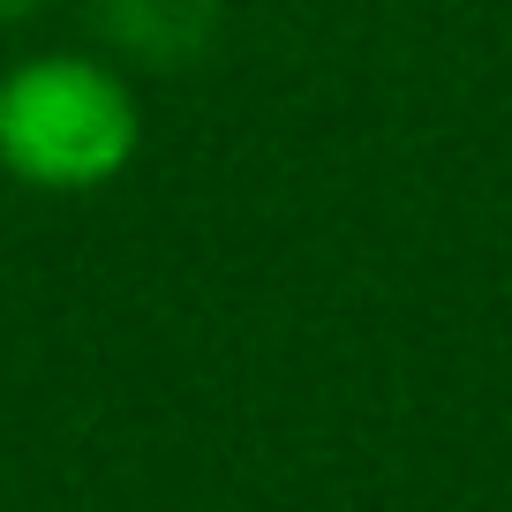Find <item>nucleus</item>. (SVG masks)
<instances>
[{"label":"nucleus","instance_id":"1","mask_svg":"<svg viewBox=\"0 0 512 512\" xmlns=\"http://www.w3.org/2000/svg\"><path fill=\"white\" fill-rule=\"evenodd\" d=\"M144 106L113 53H23L0 68V174L38 196H91L136 166Z\"/></svg>","mask_w":512,"mask_h":512},{"label":"nucleus","instance_id":"2","mask_svg":"<svg viewBox=\"0 0 512 512\" xmlns=\"http://www.w3.org/2000/svg\"><path fill=\"white\" fill-rule=\"evenodd\" d=\"M91 23L121 68H189L219 38V0H91Z\"/></svg>","mask_w":512,"mask_h":512},{"label":"nucleus","instance_id":"3","mask_svg":"<svg viewBox=\"0 0 512 512\" xmlns=\"http://www.w3.org/2000/svg\"><path fill=\"white\" fill-rule=\"evenodd\" d=\"M38 8H53V0H0V23H31Z\"/></svg>","mask_w":512,"mask_h":512}]
</instances>
